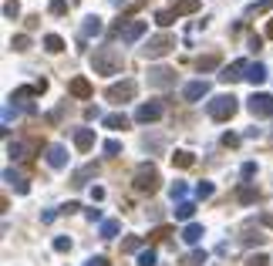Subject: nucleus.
I'll list each match as a JSON object with an SVG mask.
<instances>
[{
	"label": "nucleus",
	"mask_w": 273,
	"mask_h": 266,
	"mask_svg": "<svg viewBox=\"0 0 273 266\" xmlns=\"http://www.w3.org/2000/svg\"><path fill=\"white\" fill-rule=\"evenodd\" d=\"M91 68H95V75H101V77L121 75L125 57H121V51H118V47H98L95 54H91Z\"/></svg>",
	"instance_id": "obj_1"
},
{
	"label": "nucleus",
	"mask_w": 273,
	"mask_h": 266,
	"mask_svg": "<svg viewBox=\"0 0 273 266\" xmlns=\"http://www.w3.org/2000/svg\"><path fill=\"white\" fill-rule=\"evenodd\" d=\"M236 108H239V105H236L233 95H216L213 101L206 105V112H209V118H213V121H230V118L236 114Z\"/></svg>",
	"instance_id": "obj_2"
},
{
	"label": "nucleus",
	"mask_w": 273,
	"mask_h": 266,
	"mask_svg": "<svg viewBox=\"0 0 273 266\" xmlns=\"http://www.w3.org/2000/svg\"><path fill=\"white\" fill-rule=\"evenodd\" d=\"M135 189L138 192H149V195L158 189V169H156V165L145 162V165H138V169H135Z\"/></svg>",
	"instance_id": "obj_3"
},
{
	"label": "nucleus",
	"mask_w": 273,
	"mask_h": 266,
	"mask_svg": "<svg viewBox=\"0 0 273 266\" xmlns=\"http://www.w3.org/2000/svg\"><path fill=\"white\" fill-rule=\"evenodd\" d=\"M145 31H149V20H128V24H115V34L125 40V44H135Z\"/></svg>",
	"instance_id": "obj_4"
},
{
	"label": "nucleus",
	"mask_w": 273,
	"mask_h": 266,
	"mask_svg": "<svg viewBox=\"0 0 273 266\" xmlns=\"http://www.w3.org/2000/svg\"><path fill=\"white\" fill-rule=\"evenodd\" d=\"M172 47H176V38H169V34H158V38H152L145 47H142V54H145V57H165Z\"/></svg>",
	"instance_id": "obj_5"
},
{
	"label": "nucleus",
	"mask_w": 273,
	"mask_h": 266,
	"mask_svg": "<svg viewBox=\"0 0 273 266\" xmlns=\"http://www.w3.org/2000/svg\"><path fill=\"white\" fill-rule=\"evenodd\" d=\"M135 91H138L135 81H121V84H112V88L105 91V98H108V101H115V105H121V101H132Z\"/></svg>",
	"instance_id": "obj_6"
},
{
	"label": "nucleus",
	"mask_w": 273,
	"mask_h": 266,
	"mask_svg": "<svg viewBox=\"0 0 273 266\" xmlns=\"http://www.w3.org/2000/svg\"><path fill=\"white\" fill-rule=\"evenodd\" d=\"M246 108H250L253 118H270L273 114V95H253L246 101Z\"/></svg>",
	"instance_id": "obj_7"
},
{
	"label": "nucleus",
	"mask_w": 273,
	"mask_h": 266,
	"mask_svg": "<svg viewBox=\"0 0 273 266\" xmlns=\"http://www.w3.org/2000/svg\"><path fill=\"white\" fill-rule=\"evenodd\" d=\"M149 84L152 88H172L176 84V71L172 68H149Z\"/></svg>",
	"instance_id": "obj_8"
},
{
	"label": "nucleus",
	"mask_w": 273,
	"mask_h": 266,
	"mask_svg": "<svg viewBox=\"0 0 273 266\" xmlns=\"http://www.w3.org/2000/svg\"><path fill=\"white\" fill-rule=\"evenodd\" d=\"M158 118H162V105L158 101H145V105L135 108V121H142V125H152Z\"/></svg>",
	"instance_id": "obj_9"
},
{
	"label": "nucleus",
	"mask_w": 273,
	"mask_h": 266,
	"mask_svg": "<svg viewBox=\"0 0 273 266\" xmlns=\"http://www.w3.org/2000/svg\"><path fill=\"white\" fill-rule=\"evenodd\" d=\"M246 68H250V61H233V64H226V68L219 71V81H223V84H233L239 77H246Z\"/></svg>",
	"instance_id": "obj_10"
},
{
	"label": "nucleus",
	"mask_w": 273,
	"mask_h": 266,
	"mask_svg": "<svg viewBox=\"0 0 273 266\" xmlns=\"http://www.w3.org/2000/svg\"><path fill=\"white\" fill-rule=\"evenodd\" d=\"M68 95L78 98V101H88V98L95 95V88H91V81H88V77H71V84H68Z\"/></svg>",
	"instance_id": "obj_11"
},
{
	"label": "nucleus",
	"mask_w": 273,
	"mask_h": 266,
	"mask_svg": "<svg viewBox=\"0 0 273 266\" xmlns=\"http://www.w3.org/2000/svg\"><path fill=\"white\" fill-rule=\"evenodd\" d=\"M44 158H47L51 169H64V165H68V149H64V145H47V155H44Z\"/></svg>",
	"instance_id": "obj_12"
},
{
	"label": "nucleus",
	"mask_w": 273,
	"mask_h": 266,
	"mask_svg": "<svg viewBox=\"0 0 273 266\" xmlns=\"http://www.w3.org/2000/svg\"><path fill=\"white\" fill-rule=\"evenodd\" d=\"M209 95V84L206 81H189L186 88H182V98L186 101H199V98H206Z\"/></svg>",
	"instance_id": "obj_13"
},
{
	"label": "nucleus",
	"mask_w": 273,
	"mask_h": 266,
	"mask_svg": "<svg viewBox=\"0 0 273 266\" xmlns=\"http://www.w3.org/2000/svg\"><path fill=\"white\" fill-rule=\"evenodd\" d=\"M91 145H95V132L91 128H75V149L78 152H88Z\"/></svg>",
	"instance_id": "obj_14"
},
{
	"label": "nucleus",
	"mask_w": 273,
	"mask_h": 266,
	"mask_svg": "<svg viewBox=\"0 0 273 266\" xmlns=\"http://www.w3.org/2000/svg\"><path fill=\"white\" fill-rule=\"evenodd\" d=\"M3 182H10L17 195H27V192H31V186H27V179H24V175H17L14 169H7V172H3Z\"/></svg>",
	"instance_id": "obj_15"
},
{
	"label": "nucleus",
	"mask_w": 273,
	"mask_h": 266,
	"mask_svg": "<svg viewBox=\"0 0 273 266\" xmlns=\"http://www.w3.org/2000/svg\"><path fill=\"white\" fill-rule=\"evenodd\" d=\"M219 61H223V57L216 54V51H213V54H199V57H195V71H202V75H206V71L219 68Z\"/></svg>",
	"instance_id": "obj_16"
},
{
	"label": "nucleus",
	"mask_w": 273,
	"mask_h": 266,
	"mask_svg": "<svg viewBox=\"0 0 273 266\" xmlns=\"http://www.w3.org/2000/svg\"><path fill=\"white\" fill-rule=\"evenodd\" d=\"M256 199H260V189H256V186H250V182L236 189V202H243V206H250V202H256Z\"/></svg>",
	"instance_id": "obj_17"
},
{
	"label": "nucleus",
	"mask_w": 273,
	"mask_h": 266,
	"mask_svg": "<svg viewBox=\"0 0 273 266\" xmlns=\"http://www.w3.org/2000/svg\"><path fill=\"white\" fill-rule=\"evenodd\" d=\"M246 81H250V84H263V81H267V64L253 61V64L246 68Z\"/></svg>",
	"instance_id": "obj_18"
},
{
	"label": "nucleus",
	"mask_w": 273,
	"mask_h": 266,
	"mask_svg": "<svg viewBox=\"0 0 273 266\" xmlns=\"http://www.w3.org/2000/svg\"><path fill=\"white\" fill-rule=\"evenodd\" d=\"M101 125H105V128H112V132H121V128H128V118H125L121 112H115V114H105V118H101Z\"/></svg>",
	"instance_id": "obj_19"
},
{
	"label": "nucleus",
	"mask_w": 273,
	"mask_h": 266,
	"mask_svg": "<svg viewBox=\"0 0 273 266\" xmlns=\"http://www.w3.org/2000/svg\"><path fill=\"white\" fill-rule=\"evenodd\" d=\"M202 236H206V232H202V226H199V223H189V226L182 229V239H186L189 246H195V243H199Z\"/></svg>",
	"instance_id": "obj_20"
},
{
	"label": "nucleus",
	"mask_w": 273,
	"mask_h": 266,
	"mask_svg": "<svg viewBox=\"0 0 273 266\" xmlns=\"http://www.w3.org/2000/svg\"><path fill=\"white\" fill-rule=\"evenodd\" d=\"M81 31H84V38H98V34L105 31V24H101V17H88Z\"/></svg>",
	"instance_id": "obj_21"
},
{
	"label": "nucleus",
	"mask_w": 273,
	"mask_h": 266,
	"mask_svg": "<svg viewBox=\"0 0 273 266\" xmlns=\"http://www.w3.org/2000/svg\"><path fill=\"white\" fill-rule=\"evenodd\" d=\"M34 95H38V88H17V91L10 95V101H20V105H27V108H31V101H27V98H34ZM31 112H34V108H31Z\"/></svg>",
	"instance_id": "obj_22"
},
{
	"label": "nucleus",
	"mask_w": 273,
	"mask_h": 266,
	"mask_svg": "<svg viewBox=\"0 0 273 266\" xmlns=\"http://www.w3.org/2000/svg\"><path fill=\"white\" fill-rule=\"evenodd\" d=\"M118 229H121V223H118V219H105V223H101V239H115Z\"/></svg>",
	"instance_id": "obj_23"
},
{
	"label": "nucleus",
	"mask_w": 273,
	"mask_h": 266,
	"mask_svg": "<svg viewBox=\"0 0 273 266\" xmlns=\"http://www.w3.org/2000/svg\"><path fill=\"white\" fill-rule=\"evenodd\" d=\"M91 175H98V165H84L81 172H75V179H71V186H84Z\"/></svg>",
	"instance_id": "obj_24"
},
{
	"label": "nucleus",
	"mask_w": 273,
	"mask_h": 266,
	"mask_svg": "<svg viewBox=\"0 0 273 266\" xmlns=\"http://www.w3.org/2000/svg\"><path fill=\"white\" fill-rule=\"evenodd\" d=\"M193 212H195V206L186 199V202H176V219H182V223H189L193 219Z\"/></svg>",
	"instance_id": "obj_25"
},
{
	"label": "nucleus",
	"mask_w": 273,
	"mask_h": 266,
	"mask_svg": "<svg viewBox=\"0 0 273 266\" xmlns=\"http://www.w3.org/2000/svg\"><path fill=\"white\" fill-rule=\"evenodd\" d=\"M195 158H193V152H186V149H179L176 155H172V165H179V169H189Z\"/></svg>",
	"instance_id": "obj_26"
},
{
	"label": "nucleus",
	"mask_w": 273,
	"mask_h": 266,
	"mask_svg": "<svg viewBox=\"0 0 273 266\" xmlns=\"http://www.w3.org/2000/svg\"><path fill=\"white\" fill-rule=\"evenodd\" d=\"M206 260H209V253H206V249H193V253H189L182 263H186V266H202Z\"/></svg>",
	"instance_id": "obj_27"
},
{
	"label": "nucleus",
	"mask_w": 273,
	"mask_h": 266,
	"mask_svg": "<svg viewBox=\"0 0 273 266\" xmlns=\"http://www.w3.org/2000/svg\"><path fill=\"white\" fill-rule=\"evenodd\" d=\"M172 10H176L179 17H182V14H195V10H199V0H179Z\"/></svg>",
	"instance_id": "obj_28"
},
{
	"label": "nucleus",
	"mask_w": 273,
	"mask_h": 266,
	"mask_svg": "<svg viewBox=\"0 0 273 266\" xmlns=\"http://www.w3.org/2000/svg\"><path fill=\"white\" fill-rule=\"evenodd\" d=\"M176 17H179L176 10H158V14H156V24H158V27H172Z\"/></svg>",
	"instance_id": "obj_29"
},
{
	"label": "nucleus",
	"mask_w": 273,
	"mask_h": 266,
	"mask_svg": "<svg viewBox=\"0 0 273 266\" xmlns=\"http://www.w3.org/2000/svg\"><path fill=\"white\" fill-rule=\"evenodd\" d=\"M44 47H47L51 54H61V51H64V40H61L58 34H47V38H44Z\"/></svg>",
	"instance_id": "obj_30"
},
{
	"label": "nucleus",
	"mask_w": 273,
	"mask_h": 266,
	"mask_svg": "<svg viewBox=\"0 0 273 266\" xmlns=\"http://www.w3.org/2000/svg\"><path fill=\"white\" fill-rule=\"evenodd\" d=\"M267 263H270L267 253H250V256H246V266H267Z\"/></svg>",
	"instance_id": "obj_31"
},
{
	"label": "nucleus",
	"mask_w": 273,
	"mask_h": 266,
	"mask_svg": "<svg viewBox=\"0 0 273 266\" xmlns=\"http://www.w3.org/2000/svg\"><path fill=\"white\" fill-rule=\"evenodd\" d=\"M10 47H14V51H27V47H31V38H27V34H17V38H10Z\"/></svg>",
	"instance_id": "obj_32"
},
{
	"label": "nucleus",
	"mask_w": 273,
	"mask_h": 266,
	"mask_svg": "<svg viewBox=\"0 0 273 266\" xmlns=\"http://www.w3.org/2000/svg\"><path fill=\"white\" fill-rule=\"evenodd\" d=\"M169 192H172V202H176V199H179V202H186V192H189V189H186V182H172V189H169Z\"/></svg>",
	"instance_id": "obj_33"
},
{
	"label": "nucleus",
	"mask_w": 273,
	"mask_h": 266,
	"mask_svg": "<svg viewBox=\"0 0 273 266\" xmlns=\"http://www.w3.org/2000/svg\"><path fill=\"white\" fill-rule=\"evenodd\" d=\"M138 249H142V239H138V236H128V239L121 243V253H138Z\"/></svg>",
	"instance_id": "obj_34"
},
{
	"label": "nucleus",
	"mask_w": 273,
	"mask_h": 266,
	"mask_svg": "<svg viewBox=\"0 0 273 266\" xmlns=\"http://www.w3.org/2000/svg\"><path fill=\"white\" fill-rule=\"evenodd\" d=\"M47 10H51L54 17H64V14H68V0H51V7H47Z\"/></svg>",
	"instance_id": "obj_35"
},
{
	"label": "nucleus",
	"mask_w": 273,
	"mask_h": 266,
	"mask_svg": "<svg viewBox=\"0 0 273 266\" xmlns=\"http://www.w3.org/2000/svg\"><path fill=\"white\" fill-rule=\"evenodd\" d=\"M138 266H156V249H142L138 253Z\"/></svg>",
	"instance_id": "obj_36"
},
{
	"label": "nucleus",
	"mask_w": 273,
	"mask_h": 266,
	"mask_svg": "<svg viewBox=\"0 0 273 266\" xmlns=\"http://www.w3.org/2000/svg\"><path fill=\"white\" fill-rule=\"evenodd\" d=\"M7 155H10L14 162H17V158H24V145H20V142H7Z\"/></svg>",
	"instance_id": "obj_37"
},
{
	"label": "nucleus",
	"mask_w": 273,
	"mask_h": 266,
	"mask_svg": "<svg viewBox=\"0 0 273 266\" xmlns=\"http://www.w3.org/2000/svg\"><path fill=\"white\" fill-rule=\"evenodd\" d=\"M101 149H105V155H118V152H121V142H118V138H108Z\"/></svg>",
	"instance_id": "obj_38"
},
{
	"label": "nucleus",
	"mask_w": 273,
	"mask_h": 266,
	"mask_svg": "<svg viewBox=\"0 0 273 266\" xmlns=\"http://www.w3.org/2000/svg\"><path fill=\"white\" fill-rule=\"evenodd\" d=\"M17 14H20L17 0H7V3H3V17H10V20H14V17H17Z\"/></svg>",
	"instance_id": "obj_39"
},
{
	"label": "nucleus",
	"mask_w": 273,
	"mask_h": 266,
	"mask_svg": "<svg viewBox=\"0 0 273 266\" xmlns=\"http://www.w3.org/2000/svg\"><path fill=\"white\" fill-rule=\"evenodd\" d=\"M195 195H199V199H209V195H213V182H199V186H195Z\"/></svg>",
	"instance_id": "obj_40"
},
{
	"label": "nucleus",
	"mask_w": 273,
	"mask_h": 266,
	"mask_svg": "<svg viewBox=\"0 0 273 266\" xmlns=\"http://www.w3.org/2000/svg\"><path fill=\"white\" fill-rule=\"evenodd\" d=\"M54 249H58V253H68V249H71V239H68V236H58V239H54Z\"/></svg>",
	"instance_id": "obj_41"
},
{
	"label": "nucleus",
	"mask_w": 273,
	"mask_h": 266,
	"mask_svg": "<svg viewBox=\"0 0 273 266\" xmlns=\"http://www.w3.org/2000/svg\"><path fill=\"white\" fill-rule=\"evenodd\" d=\"M270 7H273L270 0H263V3H253V7H250V14H267Z\"/></svg>",
	"instance_id": "obj_42"
},
{
	"label": "nucleus",
	"mask_w": 273,
	"mask_h": 266,
	"mask_svg": "<svg viewBox=\"0 0 273 266\" xmlns=\"http://www.w3.org/2000/svg\"><path fill=\"white\" fill-rule=\"evenodd\" d=\"M223 145H226V149H236V145H239V135H223Z\"/></svg>",
	"instance_id": "obj_43"
},
{
	"label": "nucleus",
	"mask_w": 273,
	"mask_h": 266,
	"mask_svg": "<svg viewBox=\"0 0 273 266\" xmlns=\"http://www.w3.org/2000/svg\"><path fill=\"white\" fill-rule=\"evenodd\" d=\"M239 172H243V179H253V175H256V162H246Z\"/></svg>",
	"instance_id": "obj_44"
},
{
	"label": "nucleus",
	"mask_w": 273,
	"mask_h": 266,
	"mask_svg": "<svg viewBox=\"0 0 273 266\" xmlns=\"http://www.w3.org/2000/svg\"><path fill=\"white\" fill-rule=\"evenodd\" d=\"M169 236V226H158V229H152V239H165Z\"/></svg>",
	"instance_id": "obj_45"
},
{
	"label": "nucleus",
	"mask_w": 273,
	"mask_h": 266,
	"mask_svg": "<svg viewBox=\"0 0 273 266\" xmlns=\"http://www.w3.org/2000/svg\"><path fill=\"white\" fill-rule=\"evenodd\" d=\"M243 239H246V243H250V246H253V243H256V246H260V243H263V239H267V236H263V232H256V236H243Z\"/></svg>",
	"instance_id": "obj_46"
},
{
	"label": "nucleus",
	"mask_w": 273,
	"mask_h": 266,
	"mask_svg": "<svg viewBox=\"0 0 273 266\" xmlns=\"http://www.w3.org/2000/svg\"><path fill=\"white\" fill-rule=\"evenodd\" d=\"M84 266H108V260H105V256H91Z\"/></svg>",
	"instance_id": "obj_47"
},
{
	"label": "nucleus",
	"mask_w": 273,
	"mask_h": 266,
	"mask_svg": "<svg viewBox=\"0 0 273 266\" xmlns=\"http://www.w3.org/2000/svg\"><path fill=\"white\" fill-rule=\"evenodd\" d=\"M54 219H58V209H47L44 216H40V223H54Z\"/></svg>",
	"instance_id": "obj_48"
},
{
	"label": "nucleus",
	"mask_w": 273,
	"mask_h": 266,
	"mask_svg": "<svg viewBox=\"0 0 273 266\" xmlns=\"http://www.w3.org/2000/svg\"><path fill=\"white\" fill-rule=\"evenodd\" d=\"M91 199H95V202H101V199H105V189H101V186H95V189H91Z\"/></svg>",
	"instance_id": "obj_49"
},
{
	"label": "nucleus",
	"mask_w": 273,
	"mask_h": 266,
	"mask_svg": "<svg viewBox=\"0 0 273 266\" xmlns=\"http://www.w3.org/2000/svg\"><path fill=\"white\" fill-rule=\"evenodd\" d=\"M267 38H273V20H270V24H267Z\"/></svg>",
	"instance_id": "obj_50"
}]
</instances>
